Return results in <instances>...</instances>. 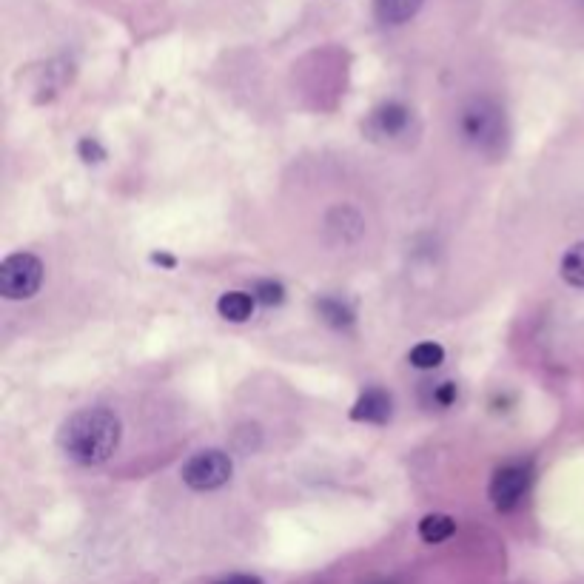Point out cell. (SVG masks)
I'll use <instances>...</instances> for the list:
<instances>
[{
    "mask_svg": "<svg viewBox=\"0 0 584 584\" xmlns=\"http://www.w3.org/2000/svg\"><path fill=\"white\" fill-rule=\"evenodd\" d=\"M120 419L109 408H80L60 425V451L77 465H103L120 445Z\"/></svg>",
    "mask_w": 584,
    "mask_h": 584,
    "instance_id": "cell-1",
    "label": "cell"
},
{
    "mask_svg": "<svg viewBox=\"0 0 584 584\" xmlns=\"http://www.w3.org/2000/svg\"><path fill=\"white\" fill-rule=\"evenodd\" d=\"M459 134L473 151L496 157L508 146L505 112L499 109V103H493L488 97H473L459 112Z\"/></svg>",
    "mask_w": 584,
    "mask_h": 584,
    "instance_id": "cell-2",
    "label": "cell"
},
{
    "mask_svg": "<svg viewBox=\"0 0 584 584\" xmlns=\"http://www.w3.org/2000/svg\"><path fill=\"white\" fill-rule=\"evenodd\" d=\"M43 285V263L35 254L20 251L0 263V294L6 300H29Z\"/></svg>",
    "mask_w": 584,
    "mask_h": 584,
    "instance_id": "cell-3",
    "label": "cell"
},
{
    "mask_svg": "<svg viewBox=\"0 0 584 584\" xmlns=\"http://www.w3.org/2000/svg\"><path fill=\"white\" fill-rule=\"evenodd\" d=\"M231 471H234L231 456L226 451L211 448V451L194 453L189 462L183 465V482L191 490H200V493L203 490H217L231 479Z\"/></svg>",
    "mask_w": 584,
    "mask_h": 584,
    "instance_id": "cell-4",
    "label": "cell"
},
{
    "mask_svg": "<svg viewBox=\"0 0 584 584\" xmlns=\"http://www.w3.org/2000/svg\"><path fill=\"white\" fill-rule=\"evenodd\" d=\"M362 132L368 140H374L379 146H388L396 140H405L414 132V112L402 103H385L365 117Z\"/></svg>",
    "mask_w": 584,
    "mask_h": 584,
    "instance_id": "cell-5",
    "label": "cell"
},
{
    "mask_svg": "<svg viewBox=\"0 0 584 584\" xmlns=\"http://www.w3.org/2000/svg\"><path fill=\"white\" fill-rule=\"evenodd\" d=\"M528 488H530L528 465H522V462H508V465H502L499 471L493 473L488 496L490 502H493V508L508 513V510H513L522 499H525Z\"/></svg>",
    "mask_w": 584,
    "mask_h": 584,
    "instance_id": "cell-6",
    "label": "cell"
},
{
    "mask_svg": "<svg viewBox=\"0 0 584 584\" xmlns=\"http://www.w3.org/2000/svg\"><path fill=\"white\" fill-rule=\"evenodd\" d=\"M351 419L368 425H385L391 419V394L382 388H368L351 408Z\"/></svg>",
    "mask_w": 584,
    "mask_h": 584,
    "instance_id": "cell-7",
    "label": "cell"
},
{
    "mask_svg": "<svg viewBox=\"0 0 584 584\" xmlns=\"http://www.w3.org/2000/svg\"><path fill=\"white\" fill-rule=\"evenodd\" d=\"M425 0H374V15L385 26H402L422 9Z\"/></svg>",
    "mask_w": 584,
    "mask_h": 584,
    "instance_id": "cell-8",
    "label": "cell"
},
{
    "mask_svg": "<svg viewBox=\"0 0 584 584\" xmlns=\"http://www.w3.org/2000/svg\"><path fill=\"white\" fill-rule=\"evenodd\" d=\"M254 305H257L254 294H248V291H226L217 300V311L228 322H248L254 317Z\"/></svg>",
    "mask_w": 584,
    "mask_h": 584,
    "instance_id": "cell-9",
    "label": "cell"
},
{
    "mask_svg": "<svg viewBox=\"0 0 584 584\" xmlns=\"http://www.w3.org/2000/svg\"><path fill=\"white\" fill-rule=\"evenodd\" d=\"M453 533H456V522H453L451 516H445V513H431V516H425L419 522V536L428 545H439V542L451 539Z\"/></svg>",
    "mask_w": 584,
    "mask_h": 584,
    "instance_id": "cell-10",
    "label": "cell"
},
{
    "mask_svg": "<svg viewBox=\"0 0 584 584\" xmlns=\"http://www.w3.org/2000/svg\"><path fill=\"white\" fill-rule=\"evenodd\" d=\"M408 362H411L414 368H419V371H434V368H439V365L445 362V348L436 345V342H419V345L411 348Z\"/></svg>",
    "mask_w": 584,
    "mask_h": 584,
    "instance_id": "cell-11",
    "label": "cell"
},
{
    "mask_svg": "<svg viewBox=\"0 0 584 584\" xmlns=\"http://www.w3.org/2000/svg\"><path fill=\"white\" fill-rule=\"evenodd\" d=\"M562 280L573 288H584V243L567 248V254L562 257Z\"/></svg>",
    "mask_w": 584,
    "mask_h": 584,
    "instance_id": "cell-12",
    "label": "cell"
},
{
    "mask_svg": "<svg viewBox=\"0 0 584 584\" xmlns=\"http://www.w3.org/2000/svg\"><path fill=\"white\" fill-rule=\"evenodd\" d=\"M317 311H320L322 320L328 322V325H334V328H348L354 322V311L342 300H334V297H322L317 302Z\"/></svg>",
    "mask_w": 584,
    "mask_h": 584,
    "instance_id": "cell-13",
    "label": "cell"
},
{
    "mask_svg": "<svg viewBox=\"0 0 584 584\" xmlns=\"http://www.w3.org/2000/svg\"><path fill=\"white\" fill-rule=\"evenodd\" d=\"M254 300L263 302V305H280L285 300V288L274 280H257L251 288Z\"/></svg>",
    "mask_w": 584,
    "mask_h": 584,
    "instance_id": "cell-14",
    "label": "cell"
},
{
    "mask_svg": "<svg viewBox=\"0 0 584 584\" xmlns=\"http://www.w3.org/2000/svg\"><path fill=\"white\" fill-rule=\"evenodd\" d=\"M77 154L83 157V163H100V160L106 157V151H103V146L97 143L95 137H86V140H80Z\"/></svg>",
    "mask_w": 584,
    "mask_h": 584,
    "instance_id": "cell-15",
    "label": "cell"
},
{
    "mask_svg": "<svg viewBox=\"0 0 584 584\" xmlns=\"http://www.w3.org/2000/svg\"><path fill=\"white\" fill-rule=\"evenodd\" d=\"M434 402L436 405H442V408H448L456 402V385L453 382H439L434 388Z\"/></svg>",
    "mask_w": 584,
    "mask_h": 584,
    "instance_id": "cell-16",
    "label": "cell"
},
{
    "mask_svg": "<svg viewBox=\"0 0 584 584\" xmlns=\"http://www.w3.org/2000/svg\"><path fill=\"white\" fill-rule=\"evenodd\" d=\"M214 584H263L257 576H248V573H234V576H226V579H220V582Z\"/></svg>",
    "mask_w": 584,
    "mask_h": 584,
    "instance_id": "cell-17",
    "label": "cell"
},
{
    "mask_svg": "<svg viewBox=\"0 0 584 584\" xmlns=\"http://www.w3.org/2000/svg\"><path fill=\"white\" fill-rule=\"evenodd\" d=\"M151 260L160 265H166V268H174L177 265V260L174 257H169V254H151Z\"/></svg>",
    "mask_w": 584,
    "mask_h": 584,
    "instance_id": "cell-18",
    "label": "cell"
},
{
    "mask_svg": "<svg viewBox=\"0 0 584 584\" xmlns=\"http://www.w3.org/2000/svg\"><path fill=\"white\" fill-rule=\"evenodd\" d=\"M371 584H391V582H371Z\"/></svg>",
    "mask_w": 584,
    "mask_h": 584,
    "instance_id": "cell-19",
    "label": "cell"
}]
</instances>
